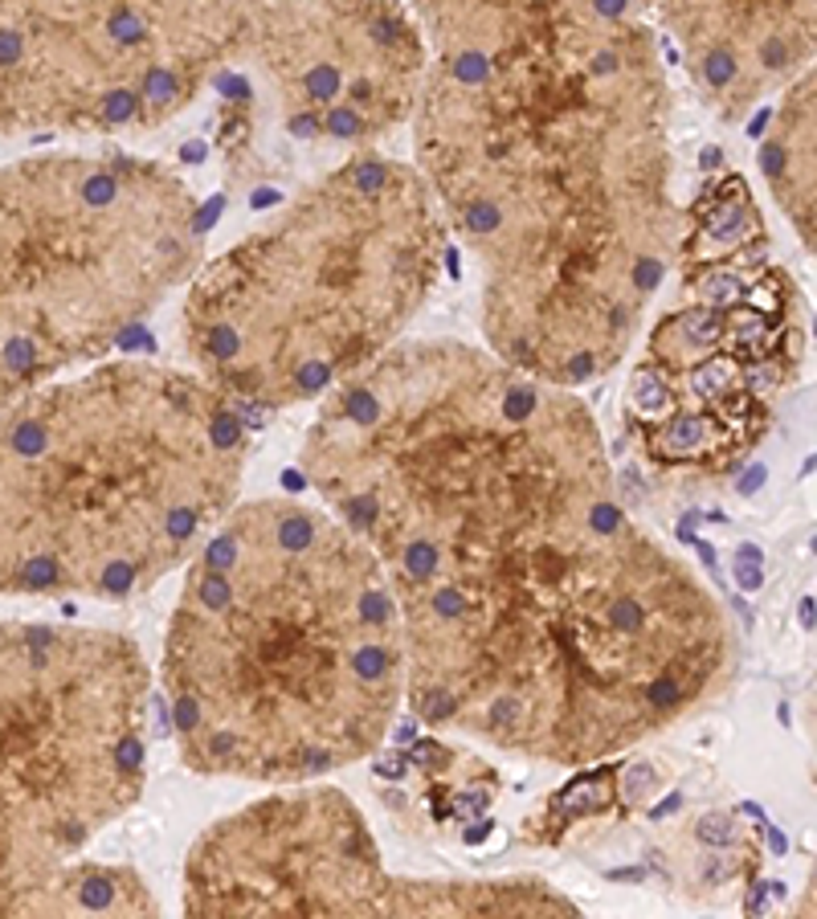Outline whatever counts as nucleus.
Wrapping results in <instances>:
<instances>
[{"label":"nucleus","mask_w":817,"mask_h":919,"mask_svg":"<svg viewBox=\"0 0 817 919\" xmlns=\"http://www.w3.org/2000/svg\"><path fill=\"white\" fill-rule=\"evenodd\" d=\"M151 691L123 629L0 622V919L164 911L143 875L86 858L143 801Z\"/></svg>","instance_id":"423d86ee"},{"label":"nucleus","mask_w":817,"mask_h":919,"mask_svg":"<svg viewBox=\"0 0 817 919\" xmlns=\"http://www.w3.org/2000/svg\"><path fill=\"white\" fill-rule=\"evenodd\" d=\"M450 233L409 159L351 151L181 290L184 356L250 417L328 397L389 351L442 282Z\"/></svg>","instance_id":"39448f33"},{"label":"nucleus","mask_w":817,"mask_h":919,"mask_svg":"<svg viewBox=\"0 0 817 919\" xmlns=\"http://www.w3.org/2000/svg\"><path fill=\"white\" fill-rule=\"evenodd\" d=\"M405 711L548 768L621 761L736 683L703 572L617 498L397 597Z\"/></svg>","instance_id":"f03ea898"},{"label":"nucleus","mask_w":817,"mask_h":919,"mask_svg":"<svg viewBox=\"0 0 817 919\" xmlns=\"http://www.w3.org/2000/svg\"><path fill=\"white\" fill-rule=\"evenodd\" d=\"M204 217L181 172L123 148L0 164V409L106 359L181 295Z\"/></svg>","instance_id":"0eeeda50"},{"label":"nucleus","mask_w":817,"mask_h":919,"mask_svg":"<svg viewBox=\"0 0 817 919\" xmlns=\"http://www.w3.org/2000/svg\"><path fill=\"white\" fill-rule=\"evenodd\" d=\"M765 189L781 209L805 254L817 245V74L789 82L765 115V135L756 148Z\"/></svg>","instance_id":"4468645a"},{"label":"nucleus","mask_w":817,"mask_h":919,"mask_svg":"<svg viewBox=\"0 0 817 919\" xmlns=\"http://www.w3.org/2000/svg\"><path fill=\"white\" fill-rule=\"evenodd\" d=\"M254 417L192 364L98 359L0 409V597L127 605L242 498Z\"/></svg>","instance_id":"20e7f679"},{"label":"nucleus","mask_w":817,"mask_h":919,"mask_svg":"<svg viewBox=\"0 0 817 919\" xmlns=\"http://www.w3.org/2000/svg\"><path fill=\"white\" fill-rule=\"evenodd\" d=\"M250 62L290 139L368 151L409 123L429 50L401 0H295Z\"/></svg>","instance_id":"9b49d317"},{"label":"nucleus","mask_w":817,"mask_h":919,"mask_svg":"<svg viewBox=\"0 0 817 919\" xmlns=\"http://www.w3.org/2000/svg\"><path fill=\"white\" fill-rule=\"evenodd\" d=\"M674 278L679 303L642 339L621 421L659 478L720 483L768 437L805 364V303L740 172L720 168L682 209Z\"/></svg>","instance_id":"6e6552de"},{"label":"nucleus","mask_w":817,"mask_h":919,"mask_svg":"<svg viewBox=\"0 0 817 919\" xmlns=\"http://www.w3.org/2000/svg\"><path fill=\"white\" fill-rule=\"evenodd\" d=\"M184 915L212 919H434L581 915L540 875L409 878L384 862L368 814L328 781L278 784L212 822L181 870Z\"/></svg>","instance_id":"9d476101"},{"label":"nucleus","mask_w":817,"mask_h":919,"mask_svg":"<svg viewBox=\"0 0 817 919\" xmlns=\"http://www.w3.org/2000/svg\"><path fill=\"white\" fill-rule=\"evenodd\" d=\"M690 90L720 123H744L813 70L817 0H654Z\"/></svg>","instance_id":"f8f14e48"},{"label":"nucleus","mask_w":817,"mask_h":919,"mask_svg":"<svg viewBox=\"0 0 817 919\" xmlns=\"http://www.w3.org/2000/svg\"><path fill=\"white\" fill-rule=\"evenodd\" d=\"M654 0H413L429 58H507L650 25Z\"/></svg>","instance_id":"ddd939ff"},{"label":"nucleus","mask_w":817,"mask_h":919,"mask_svg":"<svg viewBox=\"0 0 817 919\" xmlns=\"http://www.w3.org/2000/svg\"><path fill=\"white\" fill-rule=\"evenodd\" d=\"M156 691L197 776L307 784L372 761L405 711L381 560L323 503L237 498L181 568Z\"/></svg>","instance_id":"7ed1b4c3"},{"label":"nucleus","mask_w":817,"mask_h":919,"mask_svg":"<svg viewBox=\"0 0 817 919\" xmlns=\"http://www.w3.org/2000/svg\"><path fill=\"white\" fill-rule=\"evenodd\" d=\"M295 0H0V135L156 131Z\"/></svg>","instance_id":"1a4fd4ad"},{"label":"nucleus","mask_w":817,"mask_h":919,"mask_svg":"<svg viewBox=\"0 0 817 919\" xmlns=\"http://www.w3.org/2000/svg\"><path fill=\"white\" fill-rule=\"evenodd\" d=\"M413 168L478 270L482 344L560 389L637 348L674 270V95L654 25L507 58H429Z\"/></svg>","instance_id":"f257e3e1"}]
</instances>
